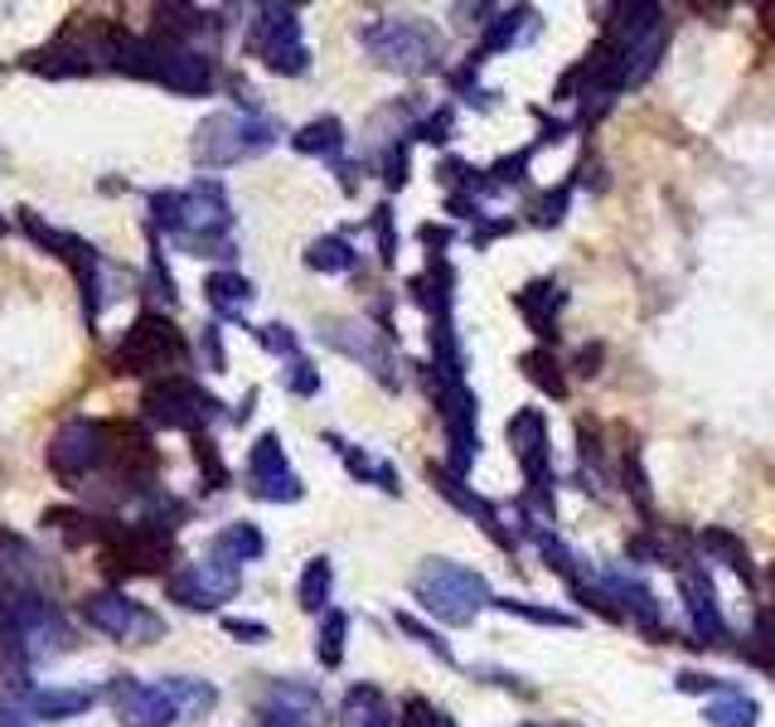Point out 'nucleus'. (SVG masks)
<instances>
[{"mask_svg": "<svg viewBox=\"0 0 775 727\" xmlns=\"http://www.w3.org/2000/svg\"><path fill=\"white\" fill-rule=\"evenodd\" d=\"M305 267H311V272H354L359 267V253H354V248H350V238H335V233H330V238H315V243H311V253H305Z\"/></svg>", "mask_w": 775, "mask_h": 727, "instance_id": "obj_26", "label": "nucleus"}, {"mask_svg": "<svg viewBox=\"0 0 775 727\" xmlns=\"http://www.w3.org/2000/svg\"><path fill=\"white\" fill-rule=\"evenodd\" d=\"M325 345L340 350V354H350V360H359V364H369L373 374H383L387 383H397L393 378V350L383 345V335L373 325H364V321H340V325L325 330Z\"/></svg>", "mask_w": 775, "mask_h": 727, "instance_id": "obj_13", "label": "nucleus"}, {"mask_svg": "<svg viewBox=\"0 0 775 727\" xmlns=\"http://www.w3.org/2000/svg\"><path fill=\"white\" fill-rule=\"evenodd\" d=\"M252 485L248 491L266 499V505H291V499H301V475L286 466V452H282V436L276 432H262L258 442H252Z\"/></svg>", "mask_w": 775, "mask_h": 727, "instance_id": "obj_11", "label": "nucleus"}, {"mask_svg": "<svg viewBox=\"0 0 775 727\" xmlns=\"http://www.w3.org/2000/svg\"><path fill=\"white\" fill-rule=\"evenodd\" d=\"M320 723H325V704L305 684H276L262 708V727H320Z\"/></svg>", "mask_w": 775, "mask_h": 727, "instance_id": "obj_14", "label": "nucleus"}, {"mask_svg": "<svg viewBox=\"0 0 775 727\" xmlns=\"http://www.w3.org/2000/svg\"><path fill=\"white\" fill-rule=\"evenodd\" d=\"M563 209H567V184H563V190H553V194H543V200L533 204V219H539V223H557V219H563Z\"/></svg>", "mask_w": 775, "mask_h": 727, "instance_id": "obj_40", "label": "nucleus"}, {"mask_svg": "<svg viewBox=\"0 0 775 727\" xmlns=\"http://www.w3.org/2000/svg\"><path fill=\"white\" fill-rule=\"evenodd\" d=\"M436 727H456V723H451V718H446V713H436Z\"/></svg>", "mask_w": 775, "mask_h": 727, "instance_id": "obj_48", "label": "nucleus"}, {"mask_svg": "<svg viewBox=\"0 0 775 727\" xmlns=\"http://www.w3.org/2000/svg\"><path fill=\"white\" fill-rule=\"evenodd\" d=\"M703 548L717 553V558H723L732 573H742L746 582H752V563H746V548H742L732 534H723V528H707V534H703Z\"/></svg>", "mask_w": 775, "mask_h": 727, "instance_id": "obj_31", "label": "nucleus"}, {"mask_svg": "<svg viewBox=\"0 0 775 727\" xmlns=\"http://www.w3.org/2000/svg\"><path fill=\"white\" fill-rule=\"evenodd\" d=\"M248 49L258 54L272 73H305L311 69V54L301 44V20L291 6H258V20H252Z\"/></svg>", "mask_w": 775, "mask_h": 727, "instance_id": "obj_7", "label": "nucleus"}, {"mask_svg": "<svg viewBox=\"0 0 775 727\" xmlns=\"http://www.w3.org/2000/svg\"><path fill=\"white\" fill-rule=\"evenodd\" d=\"M330 587H335V567H330V558H311V563H305V573L296 577L301 612H325Z\"/></svg>", "mask_w": 775, "mask_h": 727, "instance_id": "obj_25", "label": "nucleus"}, {"mask_svg": "<svg viewBox=\"0 0 775 727\" xmlns=\"http://www.w3.org/2000/svg\"><path fill=\"white\" fill-rule=\"evenodd\" d=\"M432 481H436V491L446 495L451 505H461L465 514H475V519L485 524V534H494V538H500V544H510V534H504L500 519H494V505H485V499H475L471 491H465V485H461V475H446L441 466H432Z\"/></svg>", "mask_w": 775, "mask_h": 727, "instance_id": "obj_21", "label": "nucleus"}, {"mask_svg": "<svg viewBox=\"0 0 775 727\" xmlns=\"http://www.w3.org/2000/svg\"><path fill=\"white\" fill-rule=\"evenodd\" d=\"M0 238H6V219H0Z\"/></svg>", "mask_w": 775, "mask_h": 727, "instance_id": "obj_49", "label": "nucleus"}, {"mask_svg": "<svg viewBox=\"0 0 775 727\" xmlns=\"http://www.w3.org/2000/svg\"><path fill=\"white\" fill-rule=\"evenodd\" d=\"M373 233H379V258L393 262L397 258V233H393V209L387 204L373 209Z\"/></svg>", "mask_w": 775, "mask_h": 727, "instance_id": "obj_37", "label": "nucleus"}, {"mask_svg": "<svg viewBox=\"0 0 775 727\" xmlns=\"http://www.w3.org/2000/svg\"><path fill=\"white\" fill-rule=\"evenodd\" d=\"M340 727H387L383 694L373 689V684L350 689V694H344V704H340Z\"/></svg>", "mask_w": 775, "mask_h": 727, "instance_id": "obj_24", "label": "nucleus"}, {"mask_svg": "<svg viewBox=\"0 0 775 727\" xmlns=\"http://www.w3.org/2000/svg\"><path fill=\"white\" fill-rule=\"evenodd\" d=\"M170 558H175V534L165 524H112L102 538V563L117 577L165 573Z\"/></svg>", "mask_w": 775, "mask_h": 727, "instance_id": "obj_3", "label": "nucleus"}, {"mask_svg": "<svg viewBox=\"0 0 775 727\" xmlns=\"http://www.w3.org/2000/svg\"><path fill=\"white\" fill-rule=\"evenodd\" d=\"M684 597H688V612H693V626H698V636H723V616H717L713 606V587H707L703 577H684Z\"/></svg>", "mask_w": 775, "mask_h": 727, "instance_id": "obj_28", "label": "nucleus"}, {"mask_svg": "<svg viewBox=\"0 0 775 727\" xmlns=\"http://www.w3.org/2000/svg\"><path fill=\"white\" fill-rule=\"evenodd\" d=\"M204 291H209V301H213L219 315H238L252 301V282H243L238 272H213Z\"/></svg>", "mask_w": 775, "mask_h": 727, "instance_id": "obj_29", "label": "nucleus"}, {"mask_svg": "<svg viewBox=\"0 0 775 727\" xmlns=\"http://www.w3.org/2000/svg\"><path fill=\"white\" fill-rule=\"evenodd\" d=\"M141 417L151 422V427H175V432H204L213 417H219V398L204 393L194 378H155L151 388L141 393Z\"/></svg>", "mask_w": 775, "mask_h": 727, "instance_id": "obj_4", "label": "nucleus"}, {"mask_svg": "<svg viewBox=\"0 0 775 727\" xmlns=\"http://www.w3.org/2000/svg\"><path fill=\"white\" fill-rule=\"evenodd\" d=\"M417 137H422V141H436V145L446 141V137H451V108H441V112L426 117V122L417 127Z\"/></svg>", "mask_w": 775, "mask_h": 727, "instance_id": "obj_42", "label": "nucleus"}, {"mask_svg": "<svg viewBox=\"0 0 775 727\" xmlns=\"http://www.w3.org/2000/svg\"><path fill=\"white\" fill-rule=\"evenodd\" d=\"M596 364H601V345H586V350L577 354V374L592 378V374H596Z\"/></svg>", "mask_w": 775, "mask_h": 727, "instance_id": "obj_46", "label": "nucleus"}, {"mask_svg": "<svg viewBox=\"0 0 775 727\" xmlns=\"http://www.w3.org/2000/svg\"><path fill=\"white\" fill-rule=\"evenodd\" d=\"M524 374H529L533 383H539L547 398H563V393H567V378L557 374L553 354H543V350H539V354H524Z\"/></svg>", "mask_w": 775, "mask_h": 727, "instance_id": "obj_32", "label": "nucleus"}, {"mask_svg": "<svg viewBox=\"0 0 775 727\" xmlns=\"http://www.w3.org/2000/svg\"><path fill=\"white\" fill-rule=\"evenodd\" d=\"M49 524L69 544H102L107 528H112V519H98V514H83V509H49Z\"/></svg>", "mask_w": 775, "mask_h": 727, "instance_id": "obj_27", "label": "nucleus"}, {"mask_svg": "<svg viewBox=\"0 0 775 727\" xmlns=\"http://www.w3.org/2000/svg\"><path fill=\"white\" fill-rule=\"evenodd\" d=\"M258 335V345H266L272 354H296V335H291L286 325H262V330H252Z\"/></svg>", "mask_w": 775, "mask_h": 727, "instance_id": "obj_38", "label": "nucleus"}, {"mask_svg": "<svg viewBox=\"0 0 775 727\" xmlns=\"http://www.w3.org/2000/svg\"><path fill=\"white\" fill-rule=\"evenodd\" d=\"M98 704L92 689H20L16 694V708L24 718H39V723H63V718H78Z\"/></svg>", "mask_w": 775, "mask_h": 727, "instance_id": "obj_15", "label": "nucleus"}, {"mask_svg": "<svg viewBox=\"0 0 775 727\" xmlns=\"http://www.w3.org/2000/svg\"><path fill=\"white\" fill-rule=\"evenodd\" d=\"M209 553L219 563H229V567H243V563H258L262 558L266 538H262L258 524H229V528H219V534L209 538Z\"/></svg>", "mask_w": 775, "mask_h": 727, "instance_id": "obj_20", "label": "nucleus"}, {"mask_svg": "<svg viewBox=\"0 0 775 727\" xmlns=\"http://www.w3.org/2000/svg\"><path fill=\"white\" fill-rule=\"evenodd\" d=\"M397 626H403V636H412V640H417V645H426V650H432L436 659H446V665H451V659H456V655H451V645H446V640H436V636H432V630H426V626H422V620H412L407 612H403V616H397Z\"/></svg>", "mask_w": 775, "mask_h": 727, "instance_id": "obj_36", "label": "nucleus"}, {"mask_svg": "<svg viewBox=\"0 0 775 727\" xmlns=\"http://www.w3.org/2000/svg\"><path fill=\"white\" fill-rule=\"evenodd\" d=\"M276 141V127L266 117H252V112H219L209 122H199L194 131V165L199 170H223V165H238L248 155H262L272 151Z\"/></svg>", "mask_w": 775, "mask_h": 727, "instance_id": "obj_1", "label": "nucleus"}, {"mask_svg": "<svg viewBox=\"0 0 775 727\" xmlns=\"http://www.w3.org/2000/svg\"><path fill=\"white\" fill-rule=\"evenodd\" d=\"M107 461V427L92 417H73L63 422L59 432H53L49 442V471L59 475V481H83V475L102 471Z\"/></svg>", "mask_w": 775, "mask_h": 727, "instance_id": "obj_9", "label": "nucleus"}, {"mask_svg": "<svg viewBox=\"0 0 775 727\" xmlns=\"http://www.w3.org/2000/svg\"><path fill=\"white\" fill-rule=\"evenodd\" d=\"M407 727H436V708H426L422 698H407Z\"/></svg>", "mask_w": 775, "mask_h": 727, "instance_id": "obj_45", "label": "nucleus"}, {"mask_svg": "<svg viewBox=\"0 0 775 727\" xmlns=\"http://www.w3.org/2000/svg\"><path fill=\"white\" fill-rule=\"evenodd\" d=\"M412 587H417V602L426 612L436 620H451V626H471L475 612L490 602L485 577H475L471 567H456L446 558H426Z\"/></svg>", "mask_w": 775, "mask_h": 727, "instance_id": "obj_2", "label": "nucleus"}, {"mask_svg": "<svg viewBox=\"0 0 775 727\" xmlns=\"http://www.w3.org/2000/svg\"><path fill=\"white\" fill-rule=\"evenodd\" d=\"M83 616L92 630H102V636L112 640H131V645H151L165 636V620H160L155 612H145V606H137L131 597H122V592H92V597L83 602Z\"/></svg>", "mask_w": 775, "mask_h": 727, "instance_id": "obj_8", "label": "nucleus"}, {"mask_svg": "<svg viewBox=\"0 0 775 727\" xmlns=\"http://www.w3.org/2000/svg\"><path fill=\"white\" fill-rule=\"evenodd\" d=\"M344 630H350V616H344V612H330L325 626H320V665H325V669L344 665Z\"/></svg>", "mask_w": 775, "mask_h": 727, "instance_id": "obj_30", "label": "nucleus"}, {"mask_svg": "<svg viewBox=\"0 0 775 727\" xmlns=\"http://www.w3.org/2000/svg\"><path fill=\"white\" fill-rule=\"evenodd\" d=\"M30 659H34V650H30V636H24L20 616L0 606V679L6 684L30 679Z\"/></svg>", "mask_w": 775, "mask_h": 727, "instance_id": "obj_19", "label": "nucleus"}, {"mask_svg": "<svg viewBox=\"0 0 775 727\" xmlns=\"http://www.w3.org/2000/svg\"><path fill=\"white\" fill-rule=\"evenodd\" d=\"M184 354H190V345H184L175 321L151 311V315H137V321H131V330L112 354V364H117V374H160V368H175Z\"/></svg>", "mask_w": 775, "mask_h": 727, "instance_id": "obj_5", "label": "nucleus"}, {"mask_svg": "<svg viewBox=\"0 0 775 727\" xmlns=\"http://www.w3.org/2000/svg\"><path fill=\"white\" fill-rule=\"evenodd\" d=\"M557 306H563V291H557L553 282H533V286H524V296H519V311H524L529 321H533V330L547 335V340L557 335V330H553Z\"/></svg>", "mask_w": 775, "mask_h": 727, "instance_id": "obj_23", "label": "nucleus"}, {"mask_svg": "<svg viewBox=\"0 0 775 727\" xmlns=\"http://www.w3.org/2000/svg\"><path fill=\"white\" fill-rule=\"evenodd\" d=\"M165 587H170V597L184 602L190 612H213V606L238 597L243 577H238V567H229V563H190V567H180Z\"/></svg>", "mask_w": 775, "mask_h": 727, "instance_id": "obj_10", "label": "nucleus"}, {"mask_svg": "<svg viewBox=\"0 0 775 727\" xmlns=\"http://www.w3.org/2000/svg\"><path fill=\"white\" fill-rule=\"evenodd\" d=\"M291 145H296L301 155H325V161H335L344 151V127L335 117H315V122H305L296 137H291Z\"/></svg>", "mask_w": 775, "mask_h": 727, "instance_id": "obj_22", "label": "nucleus"}, {"mask_svg": "<svg viewBox=\"0 0 775 727\" xmlns=\"http://www.w3.org/2000/svg\"><path fill=\"white\" fill-rule=\"evenodd\" d=\"M383 170H387V175H383V180H387V184H393V190H397V184H403V180H407V161H403V145H393V151H387V155H383Z\"/></svg>", "mask_w": 775, "mask_h": 727, "instance_id": "obj_44", "label": "nucleus"}, {"mask_svg": "<svg viewBox=\"0 0 775 727\" xmlns=\"http://www.w3.org/2000/svg\"><path fill=\"white\" fill-rule=\"evenodd\" d=\"M364 44L369 54L383 63V69H397V73H426L436 69L441 59V44L436 34L426 30L417 20H379L364 30Z\"/></svg>", "mask_w": 775, "mask_h": 727, "instance_id": "obj_6", "label": "nucleus"}, {"mask_svg": "<svg viewBox=\"0 0 775 727\" xmlns=\"http://www.w3.org/2000/svg\"><path fill=\"white\" fill-rule=\"evenodd\" d=\"M194 461H199V475H204L209 491H223V485H229V466H223V456L213 452V442L204 432L194 436Z\"/></svg>", "mask_w": 775, "mask_h": 727, "instance_id": "obj_33", "label": "nucleus"}, {"mask_svg": "<svg viewBox=\"0 0 775 727\" xmlns=\"http://www.w3.org/2000/svg\"><path fill=\"white\" fill-rule=\"evenodd\" d=\"M286 388L301 393V398H311V393L320 388V374L311 360H301V354H291V368H286Z\"/></svg>", "mask_w": 775, "mask_h": 727, "instance_id": "obj_35", "label": "nucleus"}, {"mask_svg": "<svg viewBox=\"0 0 775 727\" xmlns=\"http://www.w3.org/2000/svg\"><path fill=\"white\" fill-rule=\"evenodd\" d=\"M155 689L165 694V704H170V713H175L180 723H199L213 704H219V689L204 684V679H190V674H170V679H160Z\"/></svg>", "mask_w": 775, "mask_h": 727, "instance_id": "obj_18", "label": "nucleus"}, {"mask_svg": "<svg viewBox=\"0 0 775 727\" xmlns=\"http://www.w3.org/2000/svg\"><path fill=\"white\" fill-rule=\"evenodd\" d=\"M223 630H229V636H238L243 645H262V640H266V626H262V620H238V616H229V620H223Z\"/></svg>", "mask_w": 775, "mask_h": 727, "instance_id": "obj_41", "label": "nucleus"}, {"mask_svg": "<svg viewBox=\"0 0 775 727\" xmlns=\"http://www.w3.org/2000/svg\"><path fill=\"white\" fill-rule=\"evenodd\" d=\"M707 718H713V727H752L756 723V708L746 704V698H732V704H717Z\"/></svg>", "mask_w": 775, "mask_h": 727, "instance_id": "obj_34", "label": "nucleus"}, {"mask_svg": "<svg viewBox=\"0 0 775 727\" xmlns=\"http://www.w3.org/2000/svg\"><path fill=\"white\" fill-rule=\"evenodd\" d=\"M30 69L44 73V78H83L98 69V49L78 44V39H53L49 49H39V54H30Z\"/></svg>", "mask_w": 775, "mask_h": 727, "instance_id": "obj_17", "label": "nucleus"}, {"mask_svg": "<svg viewBox=\"0 0 775 727\" xmlns=\"http://www.w3.org/2000/svg\"><path fill=\"white\" fill-rule=\"evenodd\" d=\"M107 704L117 708V718H122L127 727H170L175 723L165 694H160L155 684L131 679V674H117V679L107 684Z\"/></svg>", "mask_w": 775, "mask_h": 727, "instance_id": "obj_12", "label": "nucleus"}, {"mask_svg": "<svg viewBox=\"0 0 775 727\" xmlns=\"http://www.w3.org/2000/svg\"><path fill=\"white\" fill-rule=\"evenodd\" d=\"M761 16H766V30H775V6H766Z\"/></svg>", "mask_w": 775, "mask_h": 727, "instance_id": "obj_47", "label": "nucleus"}, {"mask_svg": "<svg viewBox=\"0 0 775 727\" xmlns=\"http://www.w3.org/2000/svg\"><path fill=\"white\" fill-rule=\"evenodd\" d=\"M510 442H514L519 461H524L533 491H543V485H547V427H543V413H519L510 422Z\"/></svg>", "mask_w": 775, "mask_h": 727, "instance_id": "obj_16", "label": "nucleus"}, {"mask_svg": "<svg viewBox=\"0 0 775 727\" xmlns=\"http://www.w3.org/2000/svg\"><path fill=\"white\" fill-rule=\"evenodd\" d=\"M494 606H504V612H514V616H529V620H543V626H572V616L563 612H543V606H524V602H494Z\"/></svg>", "mask_w": 775, "mask_h": 727, "instance_id": "obj_39", "label": "nucleus"}, {"mask_svg": "<svg viewBox=\"0 0 775 727\" xmlns=\"http://www.w3.org/2000/svg\"><path fill=\"white\" fill-rule=\"evenodd\" d=\"M524 170H529V151H519V155H510V161L494 165L490 175H494V184H514V180H524Z\"/></svg>", "mask_w": 775, "mask_h": 727, "instance_id": "obj_43", "label": "nucleus"}]
</instances>
